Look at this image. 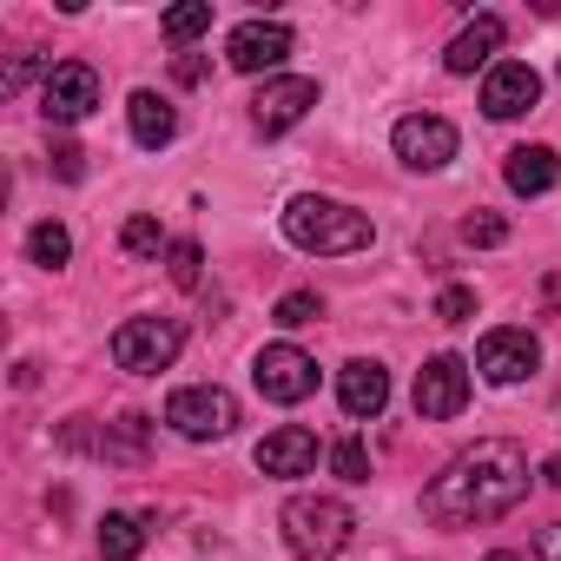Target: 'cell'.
<instances>
[{
    "mask_svg": "<svg viewBox=\"0 0 561 561\" xmlns=\"http://www.w3.org/2000/svg\"><path fill=\"white\" fill-rule=\"evenodd\" d=\"M522 495H528V456H522L515 443L489 436V443L462 449V456L423 489V515H430L436 528H476V522L508 515Z\"/></svg>",
    "mask_w": 561,
    "mask_h": 561,
    "instance_id": "6da1fadb",
    "label": "cell"
},
{
    "mask_svg": "<svg viewBox=\"0 0 561 561\" xmlns=\"http://www.w3.org/2000/svg\"><path fill=\"white\" fill-rule=\"evenodd\" d=\"M285 238H291L298 251H318V257H351V251H370L377 225H370L357 205H344V198L298 192V198L285 205Z\"/></svg>",
    "mask_w": 561,
    "mask_h": 561,
    "instance_id": "7a4b0ae2",
    "label": "cell"
},
{
    "mask_svg": "<svg viewBox=\"0 0 561 561\" xmlns=\"http://www.w3.org/2000/svg\"><path fill=\"white\" fill-rule=\"evenodd\" d=\"M277 522H285V548H291L298 561H331V554H344L351 535H357V515H351V502H337V495H291Z\"/></svg>",
    "mask_w": 561,
    "mask_h": 561,
    "instance_id": "3957f363",
    "label": "cell"
},
{
    "mask_svg": "<svg viewBox=\"0 0 561 561\" xmlns=\"http://www.w3.org/2000/svg\"><path fill=\"white\" fill-rule=\"evenodd\" d=\"M185 344V324L179 318H126L113 331V364L133 370V377H159Z\"/></svg>",
    "mask_w": 561,
    "mask_h": 561,
    "instance_id": "277c9868",
    "label": "cell"
},
{
    "mask_svg": "<svg viewBox=\"0 0 561 561\" xmlns=\"http://www.w3.org/2000/svg\"><path fill=\"white\" fill-rule=\"evenodd\" d=\"M165 423H172L185 443H218V436H231V423H238V397L218 390V383H185V390L165 397Z\"/></svg>",
    "mask_w": 561,
    "mask_h": 561,
    "instance_id": "5b68a950",
    "label": "cell"
},
{
    "mask_svg": "<svg viewBox=\"0 0 561 561\" xmlns=\"http://www.w3.org/2000/svg\"><path fill=\"white\" fill-rule=\"evenodd\" d=\"M251 383L264 403H305V397H318V357L298 344H264L251 357Z\"/></svg>",
    "mask_w": 561,
    "mask_h": 561,
    "instance_id": "8992f818",
    "label": "cell"
},
{
    "mask_svg": "<svg viewBox=\"0 0 561 561\" xmlns=\"http://www.w3.org/2000/svg\"><path fill=\"white\" fill-rule=\"evenodd\" d=\"M100 106V73L87 67V60H60L47 80H41V113L54 119V126H73V119H87Z\"/></svg>",
    "mask_w": 561,
    "mask_h": 561,
    "instance_id": "52a82bcc",
    "label": "cell"
},
{
    "mask_svg": "<svg viewBox=\"0 0 561 561\" xmlns=\"http://www.w3.org/2000/svg\"><path fill=\"white\" fill-rule=\"evenodd\" d=\"M390 146H397L403 165H416V172H443V165L456 159V126H449L443 113H410V119H397Z\"/></svg>",
    "mask_w": 561,
    "mask_h": 561,
    "instance_id": "ba28073f",
    "label": "cell"
},
{
    "mask_svg": "<svg viewBox=\"0 0 561 561\" xmlns=\"http://www.w3.org/2000/svg\"><path fill=\"white\" fill-rule=\"evenodd\" d=\"M462 403H469V364L462 357H430L423 370H416V416L423 423H449V416H462Z\"/></svg>",
    "mask_w": 561,
    "mask_h": 561,
    "instance_id": "9c48e42d",
    "label": "cell"
},
{
    "mask_svg": "<svg viewBox=\"0 0 561 561\" xmlns=\"http://www.w3.org/2000/svg\"><path fill=\"white\" fill-rule=\"evenodd\" d=\"M225 60L238 73H277V67L291 60V27L285 21H244V27H231Z\"/></svg>",
    "mask_w": 561,
    "mask_h": 561,
    "instance_id": "30bf717a",
    "label": "cell"
},
{
    "mask_svg": "<svg viewBox=\"0 0 561 561\" xmlns=\"http://www.w3.org/2000/svg\"><path fill=\"white\" fill-rule=\"evenodd\" d=\"M318 106V80H264L257 100H251V126L271 139V133H291L305 113Z\"/></svg>",
    "mask_w": 561,
    "mask_h": 561,
    "instance_id": "8fae6325",
    "label": "cell"
},
{
    "mask_svg": "<svg viewBox=\"0 0 561 561\" xmlns=\"http://www.w3.org/2000/svg\"><path fill=\"white\" fill-rule=\"evenodd\" d=\"M535 100H541V73L528 60H495L489 67V80H482V113L489 119H522Z\"/></svg>",
    "mask_w": 561,
    "mask_h": 561,
    "instance_id": "7c38bea8",
    "label": "cell"
},
{
    "mask_svg": "<svg viewBox=\"0 0 561 561\" xmlns=\"http://www.w3.org/2000/svg\"><path fill=\"white\" fill-rule=\"evenodd\" d=\"M535 364H541V344L528 331H489L476 344V370L489 383H522V377H535Z\"/></svg>",
    "mask_w": 561,
    "mask_h": 561,
    "instance_id": "4fadbf2b",
    "label": "cell"
},
{
    "mask_svg": "<svg viewBox=\"0 0 561 561\" xmlns=\"http://www.w3.org/2000/svg\"><path fill=\"white\" fill-rule=\"evenodd\" d=\"M311 462H318V436L305 423H285V430H271L257 443V469L264 476H311Z\"/></svg>",
    "mask_w": 561,
    "mask_h": 561,
    "instance_id": "5bb4252c",
    "label": "cell"
},
{
    "mask_svg": "<svg viewBox=\"0 0 561 561\" xmlns=\"http://www.w3.org/2000/svg\"><path fill=\"white\" fill-rule=\"evenodd\" d=\"M337 403H344V416H383V403H390V370L383 364H370V357H357V364H344V377H337Z\"/></svg>",
    "mask_w": 561,
    "mask_h": 561,
    "instance_id": "9a60e30c",
    "label": "cell"
},
{
    "mask_svg": "<svg viewBox=\"0 0 561 561\" xmlns=\"http://www.w3.org/2000/svg\"><path fill=\"white\" fill-rule=\"evenodd\" d=\"M502 41H508V27L495 21V14H476L456 41H449V54H443V67L449 73H476V67H495V54H502Z\"/></svg>",
    "mask_w": 561,
    "mask_h": 561,
    "instance_id": "2e32d148",
    "label": "cell"
},
{
    "mask_svg": "<svg viewBox=\"0 0 561 561\" xmlns=\"http://www.w3.org/2000/svg\"><path fill=\"white\" fill-rule=\"evenodd\" d=\"M126 126H133V146H146V152H159V146L179 139V113H172V100H159L152 87H139V93L126 100Z\"/></svg>",
    "mask_w": 561,
    "mask_h": 561,
    "instance_id": "e0dca14e",
    "label": "cell"
},
{
    "mask_svg": "<svg viewBox=\"0 0 561 561\" xmlns=\"http://www.w3.org/2000/svg\"><path fill=\"white\" fill-rule=\"evenodd\" d=\"M502 179H508V192L541 198V192H554L561 159H554V146H515V152H508V165H502Z\"/></svg>",
    "mask_w": 561,
    "mask_h": 561,
    "instance_id": "ac0fdd59",
    "label": "cell"
},
{
    "mask_svg": "<svg viewBox=\"0 0 561 561\" xmlns=\"http://www.w3.org/2000/svg\"><path fill=\"white\" fill-rule=\"evenodd\" d=\"M139 548H146V522L139 515H106L100 522V554L106 561H139Z\"/></svg>",
    "mask_w": 561,
    "mask_h": 561,
    "instance_id": "d6986e66",
    "label": "cell"
},
{
    "mask_svg": "<svg viewBox=\"0 0 561 561\" xmlns=\"http://www.w3.org/2000/svg\"><path fill=\"white\" fill-rule=\"evenodd\" d=\"M27 257H34L41 271H60V264L73 257V238H67V225H54V218H41V225L27 231Z\"/></svg>",
    "mask_w": 561,
    "mask_h": 561,
    "instance_id": "ffe728a7",
    "label": "cell"
},
{
    "mask_svg": "<svg viewBox=\"0 0 561 561\" xmlns=\"http://www.w3.org/2000/svg\"><path fill=\"white\" fill-rule=\"evenodd\" d=\"M100 456H106V462H139V456H146V416H119V423H106Z\"/></svg>",
    "mask_w": 561,
    "mask_h": 561,
    "instance_id": "44dd1931",
    "label": "cell"
},
{
    "mask_svg": "<svg viewBox=\"0 0 561 561\" xmlns=\"http://www.w3.org/2000/svg\"><path fill=\"white\" fill-rule=\"evenodd\" d=\"M159 27H165V41H172V47H185V41L211 34V0H185V8H172Z\"/></svg>",
    "mask_w": 561,
    "mask_h": 561,
    "instance_id": "7402d4cb",
    "label": "cell"
},
{
    "mask_svg": "<svg viewBox=\"0 0 561 561\" xmlns=\"http://www.w3.org/2000/svg\"><path fill=\"white\" fill-rule=\"evenodd\" d=\"M119 244H126V257H159V251H172L165 238H159V218H126V231H119Z\"/></svg>",
    "mask_w": 561,
    "mask_h": 561,
    "instance_id": "603a6c76",
    "label": "cell"
},
{
    "mask_svg": "<svg viewBox=\"0 0 561 561\" xmlns=\"http://www.w3.org/2000/svg\"><path fill=\"white\" fill-rule=\"evenodd\" d=\"M285 331H305V324H318L324 318V298L318 291H291V298H277V311H271Z\"/></svg>",
    "mask_w": 561,
    "mask_h": 561,
    "instance_id": "cb8c5ba5",
    "label": "cell"
},
{
    "mask_svg": "<svg viewBox=\"0 0 561 561\" xmlns=\"http://www.w3.org/2000/svg\"><path fill=\"white\" fill-rule=\"evenodd\" d=\"M198 264H205V251H198L192 238H179V244L165 251V271H172V285H179V291H198Z\"/></svg>",
    "mask_w": 561,
    "mask_h": 561,
    "instance_id": "d4e9b609",
    "label": "cell"
},
{
    "mask_svg": "<svg viewBox=\"0 0 561 561\" xmlns=\"http://www.w3.org/2000/svg\"><path fill=\"white\" fill-rule=\"evenodd\" d=\"M462 244H482V251L508 244V218H495V211H469V218H462Z\"/></svg>",
    "mask_w": 561,
    "mask_h": 561,
    "instance_id": "484cf974",
    "label": "cell"
},
{
    "mask_svg": "<svg viewBox=\"0 0 561 561\" xmlns=\"http://www.w3.org/2000/svg\"><path fill=\"white\" fill-rule=\"evenodd\" d=\"M331 469H337L344 482H370V449H364L357 436H344V443L331 449Z\"/></svg>",
    "mask_w": 561,
    "mask_h": 561,
    "instance_id": "4316f807",
    "label": "cell"
},
{
    "mask_svg": "<svg viewBox=\"0 0 561 561\" xmlns=\"http://www.w3.org/2000/svg\"><path fill=\"white\" fill-rule=\"evenodd\" d=\"M47 165H54V179H60V185H80V179H87V152H80L73 139H60V146L47 152Z\"/></svg>",
    "mask_w": 561,
    "mask_h": 561,
    "instance_id": "83f0119b",
    "label": "cell"
},
{
    "mask_svg": "<svg viewBox=\"0 0 561 561\" xmlns=\"http://www.w3.org/2000/svg\"><path fill=\"white\" fill-rule=\"evenodd\" d=\"M469 318H476V291L469 285H449L436 298V324H469Z\"/></svg>",
    "mask_w": 561,
    "mask_h": 561,
    "instance_id": "f1b7e54d",
    "label": "cell"
},
{
    "mask_svg": "<svg viewBox=\"0 0 561 561\" xmlns=\"http://www.w3.org/2000/svg\"><path fill=\"white\" fill-rule=\"evenodd\" d=\"M34 73H54V67H47V60H34V54H21V60H14L8 73H0V93H21V87H27Z\"/></svg>",
    "mask_w": 561,
    "mask_h": 561,
    "instance_id": "f546056e",
    "label": "cell"
},
{
    "mask_svg": "<svg viewBox=\"0 0 561 561\" xmlns=\"http://www.w3.org/2000/svg\"><path fill=\"white\" fill-rule=\"evenodd\" d=\"M172 80H179V87H205V80H211V60H205V54H179V60H172Z\"/></svg>",
    "mask_w": 561,
    "mask_h": 561,
    "instance_id": "4dcf8cb0",
    "label": "cell"
},
{
    "mask_svg": "<svg viewBox=\"0 0 561 561\" xmlns=\"http://www.w3.org/2000/svg\"><path fill=\"white\" fill-rule=\"evenodd\" d=\"M535 548H541V561H561V522H554V528H541V541H535Z\"/></svg>",
    "mask_w": 561,
    "mask_h": 561,
    "instance_id": "1f68e13d",
    "label": "cell"
},
{
    "mask_svg": "<svg viewBox=\"0 0 561 561\" xmlns=\"http://www.w3.org/2000/svg\"><path fill=\"white\" fill-rule=\"evenodd\" d=\"M541 305H548V311H561V271H554L548 285H541Z\"/></svg>",
    "mask_w": 561,
    "mask_h": 561,
    "instance_id": "d6a6232c",
    "label": "cell"
},
{
    "mask_svg": "<svg viewBox=\"0 0 561 561\" xmlns=\"http://www.w3.org/2000/svg\"><path fill=\"white\" fill-rule=\"evenodd\" d=\"M541 482H548V489H561V456H548V462H541Z\"/></svg>",
    "mask_w": 561,
    "mask_h": 561,
    "instance_id": "836d02e7",
    "label": "cell"
}]
</instances>
